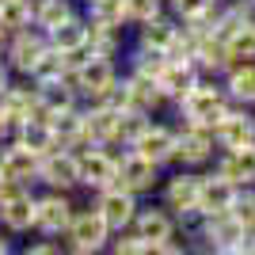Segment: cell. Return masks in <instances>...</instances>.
I'll use <instances>...</instances> for the list:
<instances>
[{"label":"cell","instance_id":"obj_29","mask_svg":"<svg viewBox=\"0 0 255 255\" xmlns=\"http://www.w3.org/2000/svg\"><path fill=\"white\" fill-rule=\"evenodd\" d=\"M11 137L19 141V145H27V149H34L38 156H46V152L57 149V141H53V126H50V118H42V115H34V118H27V122H19Z\"/></svg>","mask_w":255,"mask_h":255},{"label":"cell","instance_id":"obj_32","mask_svg":"<svg viewBox=\"0 0 255 255\" xmlns=\"http://www.w3.org/2000/svg\"><path fill=\"white\" fill-rule=\"evenodd\" d=\"M38 96H42V115H46V118L61 115V111H73V107L84 103V99H80V92H76L69 80H57V84L38 88Z\"/></svg>","mask_w":255,"mask_h":255},{"label":"cell","instance_id":"obj_20","mask_svg":"<svg viewBox=\"0 0 255 255\" xmlns=\"http://www.w3.org/2000/svg\"><path fill=\"white\" fill-rule=\"evenodd\" d=\"M38 160H42L38 152L19 145L15 137H8L0 145V171L11 175V179H23L27 187H34V191H38Z\"/></svg>","mask_w":255,"mask_h":255},{"label":"cell","instance_id":"obj_6","mask_svg":"<svg viewBox=\"0 0 255 255\" xmlns=\"http://www.w3.org/2000/svg\"><path fill=\"white\" fill-rule=\"evenodd\" d=\"M118 76H122V61H118V57L88 53L84 61H80L73 73H69V84L80 92V99H84V103H92V99H99L107 88L115 84Z\"/></svg>","mask_w":255,"mask_h":255},{"label":"cell","instance_id":"obj_25","mask_svg":"<svg viewBox=\"0 0 255 255\" xmlns=\"http://www.w3.org/2000/svg\"><path fill=\"white\" fill-rule=\"evenodd\" d=\"M168 61H171L168 50H160V46H145V42H133V38H129L126 53H122V69L141 73V76H152V80L164 73V65H168Z\"/></svg>","mask_w":255,"mask_h":255},{"label":"cell","instance_id":"obj_9","mask_svg":"<svg viewBox=\"0 0 255 255\" xmlns=\"http://www.w3.org/2000/svg\"><path fill=\"white\" fill-rule=\"evenodd\" d=\"M179 141H175V160L171 168H210L217 156V141L210 126H191V122H175Z\"/></svg>","mask_w":255,"mask_h":255},{"label":"cell","instance_id":"obj_44","mask_svg":"<svg viewBox=\"0 0 255 255\" xmlns=\"http://www.w3.org/2000/svg\"><path fill=\"white\" fill-rule=\"evenodd\" d=\"M11 252H15V236L0 229V255H11Z\"/></svg>","mask_w":255,"mask_h":255},{"label":"cell","instance_id":"obj_34","mask_svg":"<svg viewBox=\"0 0 255 255\" xmlns=\"http://www.w3.org/2000/svg\"><path fill=\"white\" fill-rule=\"evenodd\" d=\"M225 50L229 61H255V15L244 19L233 34H225Z\"/></svg>","mask_w":255,"mask_h":255},{"label":"cell","instance_id":"obj_37","mask_svg":"<svg viewBox=\"0 0 255 255\" xmlns=\"http://www.w3.org/2000/svg\"><path fill=\"white\" fill-rule=\"evenodd\" d=\"M34 23V8L31 0H0V27L4 31H23V27H31Z\"/></svg>","mask_w":255,"mask_h":255},{"label":"cell","instance_id":"obj_24","mask_svg":"<svg viewBox=\"0 0 255 255\" xmlns=\"http://www.w3.org/2000/svg\"><path fill=\"white\" fill-rule=\"evenodd\" d=\"M233 198H236V183L217 175L213 168H206L202 171V194H198V217H202V213L233 210Z\"/></svg>","mask_w":255,"mask_h":255},{"label":"cell","instance_id":"obj_23","mask_svg":"<svg viewBox=\"0 0 255 255\" xmlns=\"http://www.w3.org/2000/svg\"><path fill=\"white\" fill-rule=\"evenodd\" d=\"M129 38H133V42H145V46H160V50L171 53L175 38H179V19H175L171 11H160V15H152V19L129 27Z\"/></svg>","mask_w":255,"mask_h":255},{"label":"cell","instance_id":"obj_49","mask_svg":"<svg viewBox=\"0 0 255 255\" xmlns=\"http://www.w3.org/2000/svg\"><path fill=\"white\" fill-rule=\"evenodd\" d=\"M0 179H4V171H0Z\"/></svg>","mask_w":255,"mask_h":255},{"label":"cell","instance_id":"obj_21","mask_svg":"<svg viewBox=\"0 0 255 255\" xmlns=\"http://www.w3.org/2000/svg\"><path fill=\"white\" fill-rule=\"evenodd\" d=\"M198 80H202V73L194 69V61H187V57H171V61L164 65V73L156 76L160 92H164V99H168V111L179 103V99L187 96Z\"/></svg>","mask_w":255,"mask_h":255},{"label":"cell","instance_id":"obj_30","mask_svg":"<svg viewBox=\"0 0 255 255\" xmlns=\"http://www.w3.org/2000/svg\"><path fill=\"white\" fill-rule=\"evenodd\" d=\"M50 46L61 53H73V50H84L88 46V15L80 11V15H73L69 23H61V27H53L50 31Z\"/></svg>","mask_w":255,"mask_h":255},{"label":"cell","instance_id":"obj_43","mask_svg":"<svg viewBox=\"0 0 255 255\" xmlns=\"http://www.w3.org/2000/svg\"><path fill=\"white\" fill-rule=\"evenodd\" d=\"M11 133H15V122H11V118L4 115V107H0V145H4V141H8Z\"/></svg>","mask_w":255,"mask_h":255},{"label":"cell","instance_id":"obj_7","mask_svg":"<svg viewBox=\"0 0 255 255\" xmlns=\"http://www.w3.org/2000/svg\"><path fill=\"white\" fill-rule=\"evenodd\" d=\"M164 171L156 160L141 156L137 149H118V187H126V191H133L137 198H152L160 187V179H164Z\"/></svg>","mask_w":255,"mask_h":255},{"label":"cell","instance_id":"obj_14","mask_svg":"<svg viewBox=\"0 0 255 255\" xmlns=\"http://www.w3.org/2000/svg\"><path fill=\"white\" fill-rule=\"evenodd\" d=\"M213 141H217V149H240V145H252V141H255V107L229 103V107H225V115L213 122Z\"/></svg>","mask_w":255,"mask_h":255},{"label":"cell","instance_id":"obj_36","mask_svg":"<svg viewBox=\"0 0 255 255\" xmlns=\"http://www.w3.org/2000/svg\"><path fill=\"white\" fill-rule=\"evenodd\" d=\"M156 115H145V111H122L118 118V133H115V149H133V141L141 137V129L149 126Z\"/></svg>","mask_w":255,"mask_h":255},{"label":"cell","instance_id":"obj_47","mask_svg":"<svg viewBox=\"0 0 255 255\" xmlns=\"http://www.w3.org/2000/svg\"><path fill=\"white\" fill-rule=\"evenodd\" d=\"M4 46H8V31L0 27V57H4Z\"/></svg>","mask_w":255,"mask_h":255},{"label":"cell","instance_id":"obj_13","mask_svg":"<svg viewBox=\"0 0 255 255\" xmlns=\"http://www.w3.org/2000/svg\"><path fill=\"white\" fill-rule=\"evenodd\" d=\"M88 198L103 213V221L111 225V233L129 229V225H133V213H137V206H141L137 194L126 191V187H118V183H111V187H103V191H96V194H88Z\"/></svg>","mask_w":255,"mask_h":255},{"label":"cell","instance_id":"obj_4","mask_svg":"<svg viewBox=\"0 0 255 255\" xmlns=\"http://www.w3.org/2000/svg\"><path fill=\"white\" fill-rule=\"evenodd\" d=\"M111 225L103 221V213L92 206V198L88 202H76V213L73 221H69V229H65L61 244L69 255H99L111 248Z\"/></svg>","mask_w":255,"mask_h":255},{"label":"cell","instance_id":"obj_10","mask_svg":"<svg viewBox=\"0 0 255 255\" xmlns=\"http://www.w3.org/2000/svg\"><path fill=\"white\" fill-rule=\"evenodd\" d=\"M50 50V34L42 27H23V31L8 34V46H4V61L15 76H31V69L38 65V57Z\"/></svg>","mask_w":255,"mask_h":255},{"label":"cell","instance_id":"obj_18","mask_svg":"<svg viewBox=\"0 0 255 255\" xmlns=\"http://www.w3.org/2000/svg\"><path fill=\"white\" fill-rule=\"evenodd\" d=\"M118 118L122 111L111 103H84V145H107V149H115V133H118Z\"/></svg>","mask_w":255,"mask_h":255},{"label":"cell","instance_id":"obj_28","mask_svg":"<svg viewBox=\"0 0 255 255\" xmlns=\"http://www.w3.org/2000/svg\"><path fill=\"white\" fill-rule=\"evenodd\" d=\"M50 126H53V141H57V149H80V145H84V103L73 107V111L53 115Z\"/></svg>","mask_w":255,"mask_h":255},{"label":"cell","instance_id":"obj_45","mask_svg":"<svg viewBox=\"0 0 255 255\" xmlns=\"http://www.w3.org/2000/svg\"><path fill=\"white\" fill-rule=\"evenodd\" d=\"M11 80H15V73H11V69H8V61L0 57V92H4V88H8Z\"/></svg>","mask_w":255,"mask_h":255},{"label":"cell","instance_id":"obj_35","mask_svg":"<svg viewBox=\"0 0 255 255\" xmlns=\"http://www.w3.org/2000/svg\"><path fill=\"white\" fill-rule=\"evenodd\" d=\"M88 23H111V27H129L126 19V0H84L80 4Z\"/></svg>","mask_w":255,"mask_h":255},{"label":"cell","instance_id":"obj_17","mask_svg":"<svg viewBox=\"0 0 255 255\" xmlns=\"http://www.w3.org/2000/svg\"><path fill=\"white\" fill-rule=\"evenodd\" d=\"M122 84H126V111H145V115H168V99L160 92L152 76L129 73L122 69Z\"/></svg>","mask_w":255,"mask_h":255},{"label":"cell","instance_id":"obj_15","mask_svg":"<svg viewBox=\"0 0 255 255\" xmlns=\"http://www.w3.org/2000/svg\"><path fill=\"white\" fill-rule=\"evenodd\" d=\"M129 229H137L145 240H152V252H156L160 240H168L171 233H179V221H175V213L160 202V198H141V206H137V213H133V225H129Z\"/></svg>","mask_w":255,"mask_h":255},{"label":"cell","instance_id":"obj_41","mask_svg":"<svg viewBox=\"0 0 255 255\" xmlns=\"http://www.w3.org/2000/svg\"><path fill=\"white\" fill-rule=\"evenodd\" d=\"M210 4H213V0H168V11H171L179 23H187V19L206 15V11H210Z\"/></svg>","mask_w":255,"mask_h":255},{"label":"cell","instance_id":"obj_39","mask_svg":"<svg viewBox=\"0 0 255 255\" xmlns=\"http://www.w3.org/2000/svg\"><path fill=\"white\" fill-rule=\"evenodd\" d=\"M233 217L244 225L248 233L255 229V187H236V198H233Z\"/></svg>","mask_w":255,"mask_h":255},{"label":"cell","instance_id":"obj_46","mask_svg":"<svg viewBox=\"0 0 255 255\" xmlns=\"http://www.w3.org/2000/svg\"><path fill=\"white\" fill-rule=\"evenodd\" d=\"M244 248H248V255H255V229L244 236Z\"/></svg>","mask_w":255,"mask_h":255},{"label":"cell","instance_id":"obj_5","mask_svg":"<svg viewBox=\"0 0 255 255\" xmlns=\"http://www.w3.org/2000/svg\"><path fill=\"white\" fill-rule=\"evenodd\" d=\"M73 213H76V194L50 191V187H38V191H34V233L38 236L61 240L65 229H69V221H73Z\"/></svg>","mask_w":255,"mask_h":255},{"label":"cell","instance_id":"obj_31","mask_svg":"<svg viewBox=\"0 0 255 255\" xmlns=\"http://www.w3.org/2000/svg\"><path fill=\"white\" fill-rule=\"evenodd\" d=\"M80 0H42L38 8H34V27H42L46 34L53 31V27H61V23H69L73 15H80Z\"/></svg>","mask_w":255,"mask_h":255},{"label":"cell","instance_id":"obj_2","mask_svg":"<svg viewBox=\"0 0 255 255\" xmlns=\"http://www.w3.org/2000/svg\"><path fill=\"white\" fill-rule=\"evenodd\" d=\"M229 103H233V99H229V92H225L221 76H202L179 103L171 107L168 115L175 118V122H191V126H210L213 129V122L225 115Z\"/></svg>","mask_w":255,"mask_h":255},{"label":"cell","instance_id":"obj_19","mask_svg":"<svg viewBox=\"0 0 255 255\" xmlns=\"http://www.w3.org/2000/svg\"><path fill=\"white\" fill-rule=\"evenodd\" d=\"M210 168L225 179H233L236 187H255V141L240 149H217Z\"/></svg>","mask_w":255,"mask_h":255},{"label":"cell","instance_id":"obj_1","mask_svg":"<svg viewBox=\"0 0 255 255\" xmlns=\"http://www.w3.org/2000/svg\"><path fill=\"white\" fill-rule=\"evenodd\" d=\"M187 240H191V252H206V255H248L244 236L248 229L233 217V210L221 213H202L198 221L179 225Z\"/></svg>","mask_w":255,"mask_h":255},{"label":"cell","instance_id":"obj_27","mask_svg":"<svg viewBox=\"0 0 255 255\" xmlns=\"http://www.w3.org/2000/svg\"><path fill=\"white\" fill-rule=\"evenodd\" d=\"M129 46V27H111V23H88V50L103 53V57H118Z\"/></svg>","mask_w":255,"mask_h":255},{"label":"cell","instance_id":"obj_38","mask_svg":"<svg viewBox=\"0 0 255 255\" xmlns=\"http://www.w3.org/2000/svg\"><path fill=\"white\" fill-rule=\"evenodd\" d=\"M107 252H115V255H152V240H145L137 229H122V233L111 236Z\"/></svg>","mask_w":255,"mask_h":255},{"label":"cell","instance_id":"obj_11","mask_svg":"<svg viewBox=\"0 0 255 255\" xmlns=\"http://www.w3.org/2000/svg\"><path fill=\"white\" fill-rule=\"evenodd\" d=\"M175 141H179V126H175V118L156 115L149 126L141 129V137L133 141V149H137L141 156L156 160L160 168H171V160H175Z\"/></svg>","mask_w":255,"mask_h":255},{"label":"cell","instance_id":"obj_16","mask_svg":"<svg viewBox=\"0 0 255 255\" xmlns=\"http://www.w3.org/2000/svg\"><path fill=\"white\" fill-rule=\"evenodd\" d=\"M0 107H4V115L19 126V122H27V118L42 115V96H38V84H31L27 76H15L4 92H0ZM46 118V115H42Z\"/></svg>","mask_w":255,"mask_h":255},{"label":"cell","instance_id":"obj_42","mask_svg":"<svg viewBox=\"0 0 255 255\" xmlns=\"http://www.w3.org/2000/svg\"><path fill=\"white\" fill-rule=\"evenodd\" d=\"M19 252L23 255H61L65 244H61V240H53V236H38V233H34V240H27Z\"/></svg>","mask_w":255,"mask_h":255},{"label":"cell","instance_id":"obj_8","mask_svg":"<svg viewBox=\"0 0 255 255\" xmlns=\"http://www.w3.org/2000/svg\"><path fill=\"white\" fill-rule=\"evenodd\" d=\"M76 164H80V191L84 194H96L118 179V149L80 145L76 149Z\"/></svg>","mask_w":255,"mask_h":255},{"label":"cell","instance_id":"obj_22","mask_svg":"<svg viewBox=\"0 0 255 255\" xmlns=\"http://www.w3.org/2000/svg\"><path fill=\"white\" fill-rule=\"evenodd\" d=\"M0 229L11 233L15 240L34 233V191H19L0 202Z\"/></svg>","mask_w":255,"mask_h":255},{"label":"cell","instance_id":"obj_40","mask_svg":"<svg viewBox=\"0 0 255 255\" xmlns=\"http://www.w3.org/2000/svg\"><path fill=\"white\" fill-rule=\"evenodd\" d=\"M160 11H168V0H126V19H129V27L152 19V15H160Z\"/></svg>","mask_w":255,"mask_h":255},{"label":"cell","instance_id":"obj_33","mask_svg":"<svg viewBox=\"0 0 255 255\" xmlns=\"http://www.w3.org/2000/svg\"><path fill=\"white\" fill-rule=\"evenodd\" d=\"M31 84L46 88V84H57V80H69V61H65V53L61 50H46L42 57H38V65L31 69V76H27Z\"/></svg>","mask_w":255,"mask_h":255},{"label":"cell","instance_id":"obj_26","mask_svg":"<svg viewBox=\"0 0 255 255\" xmlns=\"http://www.w3.org/2000/svg\"><path fill=\"white\" fill-rule=\"evenodd\" d=\"M221 84L233 103L255 107V61H229V69L221 73Z\"/></svg>","mask_w":255,"mask_h":255},{"label":"cell","instance_id":"obj_48","mask_svg":"<svg viewBox=\"0 0 255 255\" xmlns=\"http://www.w3.org/2000/svg\"><path fill=\"white\" fill-rule=\"evenodd\" d=\"M240 4H248V8H255V0H240Z\"/></svg>","mask_w":255,"mask_h":255},{"label":"cell","instance_id":"obj_12","mask_svg":"<svg viewBox=\"0 0 255 255\" xmlns=\"http://www.w3.org/2000/svg\"><path fill=\"white\" fill-rule=\"evenodd\" d=\"M38 187L80 194V164H76V149L46 152V156L38 160Z\"/></svg>","mask_w":255,"mask_h":255},{"label":"cell","instance_id":"obj_3","mask_svg":"<svg viewBox=\"0 0 255 255\" xmlns=\"http://www.w3.org/2000/svg\"><path fill=\"white\" fill-rule=\"evenodd\" d=\"M202 171L206 168H168L164 179H160L156 194L160 202L175 213L179 225H191L198 221V194H202Z\"/></svg>","mask_w":255,"mask_h":255}]
</instances>
